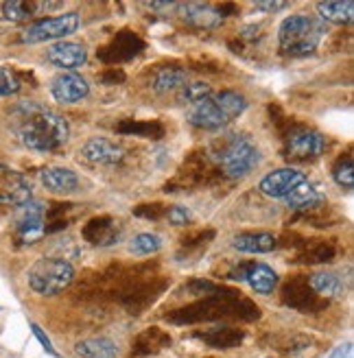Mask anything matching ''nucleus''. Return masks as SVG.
I'll return each mask as SVG.
<instances>
[{
  "instance_id": "obj_1",
  "label": "nucleus",
  "mask_w": 354,
  "mask_h": 358,
  "mask_svg": "<svg viewBox=\"0 0 354 358\" xmlns=\"http://www.w3.org/2000/svg\"><path fill=\"white\" fill-rule=\"evenodd\" d=\"M11 127L27 149L40 153L57 151L66 145L70 136L66 118L33 103H22L15 107L11 114Z\"/></svg>"
},
{
  "instance_id": "obj_2",
  "label": "nucleus",
  "mask_w": 354,
  "mask_h": 358,
  "mask_svg": "<svg viewBox=\"0 0 354 358\" xmlns=\"http://www.w3.org/2000/svg\"><path fill=\"white\" fill-rule=\"evenodd\" d=\"M280 48L285 55L302 57L320 46L324 38V24L309 15H289L278 31Z\"/></svg>"
},
{
  "instance_id": "obj_3",
  "label": "nucleus",
  "mask_w": 354,
  "mask_h": 358,
  "mask_svg": "<svg viewBox=\"0 0 354 358\" xmlns=\"http://www.w3.org/2000/svg\"><path fill=\"white\" fill-rule=\"evenodd\" d=\"M212 157L217 159L223 175H227L229 179H241L250 175L260 162L258 149L252 145V140L239 134H232L227 140H223L221 149L212 153Z\"/></svg>"
},
{
  "instance_id": "obj_4",
  "label": "nucleus",
  "mask_w": 354,
  "mask_h": 358,
  "mask_svg": "<svg viewBox=\"0 0 354 358\" xmlns=\"http://www.w3.org/2000/svg\"><path fill=\"white\" fill-rule=\"evenodd\" d=\"M29 286L44 297L66 291L75 280V268L64 258H42L29 268Z\"/></svg>"
},
{
  "instance_id": "obj_5",
  "label": "nucleus",
  "mask_w": 354,
  "mask_h": 358,
  "mask_svg": "<svg viewBox=\"0 0 354 358\" xmlns=\"http://www.w3.org/2000/svg\"><path fill=\"white\" fill-rule=\"evenodd\" d=\"M81 24V17L77 11H70L57 17H48V20L33 22L22 31V42L27 44H40V42H50V40H62L73 35Z\"/></svg>"
},
{
  "instance_id": "obj_6",
  "label": "nucleus",
  "mask_w": 354,
  "mask_h": 358,
  "mask_svg": "<svg viewBox=\"0 0 354 358\" xmlns=\"http://www.w3.org/2000/svg\"><path fill=\"white\" fill-rule=\"evenodd\" d=\"M326 149V138L313 129H295L287 136L285 155L295 162H311L317 159Z\"/></svg>"
},
{
  "instance_id": "obj_7",
  "label": "nucleus",
  "mask_w": 354,
  "mask_h": 358,
  "mask_svg": "<svg viewBox=\"0 0 354 358\" xmlns=\"http://www.w3.org/2000/svg\"><path fill=\"white\" fill-rule=\"evenodd\" d=\"M44 227H46V208L44 203H35L27 201L22 206H17L15 212V229L17 236L22 243H35L44 236Z\"/></svg>"
},
{
  "instance_id": "obj_8",
  "label": "nucleus",
  "mask_w": 354,
  "mask_h": 358,
  "mask_svg": "<svg viewBox=\"0 0 354 358\" xmlns=\"http://www.w3.org/2000/svg\"><path fill=\"white\" fill-rule=\"evenodd\" d=\"M31 184L29 179L5 164H0V206H22L31 201Z\"/></svg>"
},
{
  "instance_id": "obj_9",
  "label": "nucleus",
  "mask_w": 354,
  "mask_h": 358,
  "mask_svg": "<svg viewBox=\"0 0 354 358\" xmlns=\"http://www.w3.org/2000/svg\"><path fill=\"white\" fill-rule=\"evenodd\" d=\"M186 120L192 124V127L208 129V131L221 129L229 122V118L221 112V107L217 105L215 96H208L204 101L192 103L188 107V112H186Z\"/></svg>"
},
{
  "instance_id": "obj_10",
  "label": "nucleus",
  "mask_w": 354,
  "mask_h": 358,
  "mask_svg": "<svg viewBox=\"0 0 354 358\" xmlns=\"http://www.w3.org/2000/svg\"><path fill=\"white\" fill-rule=\"evenodd\" d=\"M143 48H145V42L140 40L136 33L122 31L108 46H103L99 50V59L105 62V64H120V62H127L134 55H138Z\"/></svg>"
},
{
  "instance_id": "obj_11",
  "label": "nucleus",
  "mask_w": 354,
  "mask_h": 358,
  "mask_svg": "<svg viewBox=\"0 0 354 358\" xmlns=\"http://www.w3.org/2000/svg\"><path fill=\"white\" fill-rule=\"evenodd\" d=\"M302 182H306V175L297 169H280V171H274L269 173L267 177H262L260 182V192L271 196V199H285V196L297 188Z\"/></svg>"
},
{
  "instance_id": "obj_12",
  "label": "nucleus",
  "mask_w": 354,
  "mask_h": 358,
  "mask_svg": "<svg viewBox=\"0 0 354 358\" xmlns=\"http://www.w3.org/2000/svg\"><path fill=\"white\" fill-rule=\"evenodd\" d=\"M50 92L55 96V101L64 105H73V103H81L90 94V85L77 73H64L50 81Z\"/></svg>"
},
{
  "instance_id": "obj_13",
  "label": "nucleus",
  "mask_w": 354,
  "mask_h": 358,
  "mask_svg": "<svg viewBox=\"0 0 354 358\" xmlns=\"http://www.w3.org/2000/svg\"><path fill=\"white\" fill-rule=\"evenodd\" d=\"M46 57L52 66H57L62 70H68V73H73V70L85 66L87 62V50L81 46V44H75V42H57L52 44L46 52Z\"/></svg>"
},
{
  "instance_id": "obj_14",
  "label": "nucleus",
  "mask_w": 354,
  "mask_h": 358,
  "mask_svg": "<svg viewBox=\"0 0 354 358\" xmlns=\"http://www.w3.org/2000/svg\"><path fill=\"white\" fill-rule=\"evenodd\" d=\"M81 155L90 164L112 166V164H118L120 159L125 157V151H122V147H118L116 142H112L108 138H94L81 149Z\"/></svg>"
},
{
  "instance_id": "obj_15",
  "label": "nucleus",
  "mask_w": 354,
  "mask_h": 358,
  "mask_svg": "<svg viewBox=\"0 0 354 358\" xmlns=\"http://www.w3.org/2000/svg\"><path fill=\"white\" fill-rule=\"evenodd\" d=\"M164 282H138L129 289H125V295H122V303L132 315L143 313L149 303L155 301V297L162 293Z\"/></svg>"
},
{
  "instance_id": "obj_16",
  "label": "nucleus",
  "mask_w": 354,
  "mask_h": 358,
  "mask_svg": "<svg viewBox=\"0 0 354 358\" xmlns=\"http://www.w3.org/2000/svg\"><path fill=\"white\" fill-rule=\"evenodd\" d=\"M282 301L287 303V306L295 308V310H302V313H309V310H315L324 306V303L317 299V295L313 293V289L309 286V280H293L289 282L285 289H282Z\"/></svg>"
},
{
  "instance_id": "obj_17",
  "label": "nucleus",
  "mask_w": 354,
  "mask_h": 358,
  "mask_svg": "<svg viewBox=\"0 0 354 358\" xmlns=\"http://www.w3.org/2000/svg\"><path fill=\"white\" fill-rule=\"evenodd\" d=\"M40 179L44 188L52 194H73L79 190V177L70 169H59V166L44 169L40 173Z\"/></svg>"
},
{
  "instance_id": "obj_18",
  "label": "nucleus",
  "mask_w": 354,
  "mask_h": 358,
  "mask_svg": "<svg viewBox=\"0 0 354 358\" xmlns=\"http://www.w3.org/2000/svg\"><path fill=\"white\" fill-rule=\"evenodd\" d=\"M83 238L92 245H114L120 238V227L118 221L110 219V217H99L87 221V225L83 227Z\"/></svg>"
},
{
  "instance_id": "obj_19",
  "label": "nucleus",
  "mask_w": 354,
  "mask_h": 358,
  "mask_svg": "<svg viewBox=\"0 0 354 358\" xmlns=\"http://www.w3.org/2000/svg\"><path fill=\"white\" fill-rule=\"evenodd\" d=\"M285 201L291 210H297V212H311V210H317L322 208V203L326 201L324 192L313 186L311 182H302L297 188H293L287 196Z\"/></svg>"
},
{
  "instance_id": "obj_20",
  "label": "nucleus",
  "mask_w": 354,
  "mask_h": 358,
  "mask_svg": "<svg viewBox=\"0 0 354 358\" xmlns=\"http://www.w3.org/2000/svg\"><path fill=\"white\" fill-rule=\"evenodd\" d=\"M252 286V289L260 295H269L276 291L278 286V273L269 264H262V262H250L247 264V271H245V280Z\"/></svg>"
},
{
  "instance_id": "obj_21",
  "label": "nucleus",
  "mask_w": 354,
  "mask_h": 358,
  "mask_svg": "<svg viewBox=\"0 0 354 358\" xmlns=\"http://www.w3.org/2000/svg\"><path fill=\"white\" fill-rule=\"evenodd\" d=\"M201 341L210 348H217V350H229V348H239L245 338V332L232 326H215V328H208L204 332L197 334Z\"/></svg>"
},
{
  "instance_id": "obj_22",
  "label": "nucleus",
  "mask_w": 354,
  "mask_h": 358,
  "mask_svg": "<svg viewBox=\"0 0 354 358\" xmlns=\"http://www.w3.org/2000/svg\"><path fill=\"white\" fill-rule=\"evenodd\" d=\"M75 352L81 358H116L120 350H118V343L108 336H92V338L79 341L75 345Z\"/></svg>"
},
{
  "instance_id": "obj_23",
  "label": "nucleus",
  "mask_w": 354,
  "mask_h": 358,
  "mask_svg": "<svg viewBox=\"0 0 354 358\" xmlns=\"http://www.w3.org/2000/svg\"><path fill=\"white\" fill-rule=\"evenodd\" d=\"M278 241L271 234L264 231H254V234H239L232 241V247L239 249L243 254H269L274 252Z\"/></svg>"
},
{
  "instance_id": "obj_24",
  "label": "nucleus",
  "mask_w": 354,
  "mask_h": 358,
  "mask_svg": "<svg viewBox=\"0 0 354 358\" xmlns=\"http://www.w3.org/2000/svg\"><path fill=\"white\" fill-rule=\"evenodd\" d=\"M180 7L184 9V20L197 29H215L221 22V15L210 5L188 3V5H180Z\"/></svg>"
},
{
  "instance_id": "obj_25",
  "label": "nucleus",
  "mask_w": 354,
  "mask_h": 358,
  "mask_svg": "<svg viewBox=\"0 0 354 358\" xmlns=\"http://www.w3.org/2000/svg\"><path fill=\"white\" fill-rule=\"evenodd\" d=\"M186 70L184 68H177V66H164L155 73L153 81H151V87L155 92L160 94H167V92H173V90H182L188 81H186Z\"/></svg>"
},
{
  "instance_id": "obj_26",
  "label": "nucleus",
  "mask_w": 354,
  "mask_h": 358,
  "mask_svg": "<svg viewBox=\"0 0 354 358\" xmlns=\"http://www.w3.org/2000/svg\"><path fill=\"white\" fill-rule=\"evenodd\" d=\"M169 345H171V336L160 328H149L143 334H138V338L134 341V350L138 354H143V356L157 354V352L169 348Z\"/></svg>"
},
{
  "instance_id": "obj_27",
  "label": "nucleus",
  "mask_w": 354,
  "mask_h": 358,
  "mask_svg": "<svg viewBox=\"0 0 354 358\" xmlns=\"http://www.w3.org/2000/svg\"><path fill=\"white\" fill-rule=\"evenodd\" d=\"M317 11L324 17L326 22L332 24H348L352 22V15H354V3L352 0H326V3H317Z\"/></svg>"
},
{
  "instance_id": "obj_28",
  "label": "nucleus",
  "mask_w": 354,
  "mask_h": 358,
  "mask_svg": "<svg viewBox=\"0 0 354 358\" xmlns=\"http://www.w3.org/2000/svg\"><path fill=\"white\" fill-rule=\"evenodd\" d=\"M309 286L315 295H322L326 299L330 297H341L344 295V282L337 273H315L309 280Z\"/></svg>"
},
{
  "instance_id": "obj_29",
  "label": "nucleus",
  "mask_w": 354,
  "mask_h": 358,
  "mask_svg": "<svg viewBox=\"0 0 354 358\" xmlns=\"http://www.w3.org/2000/svg\"><path fill=\"white\" fill-rule=\"evenodd\" d=\"M118 134H125V136H143V138H162L164 136V127L160 122L155 120H122L118 127H116Z\"/></svg>"
},
{
  "instance_id": "obj_30",
  "label": "nucleus",
  "mask_w": 354,
  "mask_h": 358,
  "mask_svg": "<svg viewBox=\"0 0 354 358\" xmlns=\"http://www.w3.org/2000/svg\"><path fill=\"white\" fill-rule=\"evenodd\" d=\"M40 13V3H27V0H9L3 5V15L11 22H27L29 17Z\"/></svg>"
},
{
  "instance_id": "obj_31",
  "label": "nucleus",
  "mask_w": 354,
  "mask_h": 358,
  "mask_svg": "<svg viewBox=\"0 0 354 358\" xmlns=\"http://www.w3.org/2000/svg\"><path fill=\"white\" fill-rule=\"evenodd\" d=\"M215 101H217V105L221 107V112L232 120V118H236V116H241L245 110H247V101H245V96H241L239 92H232V90H225V92H219L217 96H215Z\"/></svg>"
},
{
  "instance_id": "obj_32",
  "label": "nucleus",
  "mask_w": 354,
  "mask_h": 358,
  "mask_svg": "<svg viewBox=\"0 0 354 358\" xmlns=\"http://www.w3.org/2000/svg\"><path fill=\"white\" fill-rule=\"evenodd\" d=\"M334 254L337 252H334V247L330 243H313L299 254V258L306 264H324V262H330Z\"/></svg>"
},
{
  "instance_id": "obj_33",
  "label": "nucleus",
  "mask_w": 354,
  "mask_h": 358,
  "mask_svg": "<svg viewBox=\"0 0 354 358\" xmlns=\"http://www.w3.org/2000/svg\"><path fill=\"white\" fill-rule=\"evenodd\" d=\"M162 247V238L157 234H138L132 243V252L136 256H151L157 254Z\"/></svg>"
},
{
  "instance_id": "obj_34",
  "label": "nucleus",
  "mask_w": 354,
  "mask_h": 358,
  "mask_svg": "<svg viewBox=\"0 0 354 358\" xmlns=\"http://www.w3.org/2000/svg\"><path fill=\"white\" fill-rule=\"evenodd\" d=\"M208 96H212V90H210V85L204 83V81L186 83V85L182 87V92H180V101H182V103H188V105L197 103V101H204V99H208Z\"/></svg>"
},
{
  "instance_id": "obj_35",
  "label": "nucleus",
  "mask_w": 354,
  "mask_h": 358,
  "mask_svg": "<svg viewBox=\"0 0 354 358\" xmlns=\"http://www.w3.org/2000/svg\"><path fill=\"white\" fill-rule=\"evenodd\" d=\"M332 177H334V182L344 188L354 186V169H352V155L350 153L346 157H339V162L332 169Z\"/></svg>"
},
{
  "instance_id": "obj_36",
  "label": "nucleus",
  "mask_w": 354,
  "mask_h": 358,
  "mask_svg": "<svg viewBox=\"0 0 354 358\" xmlns=\"http://www.w3.org/2000/svg\"><path fill=\"white\" fill-rule=\"evenodd\" d=\"M20 77H17L13 70L9 68H0V96H11L20 92Z\"/></svg>"
},
{
  "instance_id": "obj_37",
  "label": "nucleus",
  "mask_w": 354,
  "mask_h": 358,
  "mask_svg": "<svg viewBox=\"0 0 354 358\" xmlns=\"http://www.w3.org/2000/svg\"><path fill=\"white\" fill-rule=\"evenodd\" d=\"M223 289V286H217V284H212V282H204V280H197V282H190L184 286V291L188 295H194V297H212V295H217L219 291Z\"/></svg>"
},
{
  "instance_id": "obj_38",
  "label": "nucleus",
  "mask_w": 354,
  "mask_h": 358,
  "mask_svg": "<svg viewBox=\"0 0 354 358\" xmlns=\"http://www.w3.org/2000/svg\"><path fill=\"white\" fill-rule=\"evenodd\" d=\"M190 210L188 208H184V206H173V208H169L167 210V219L173 223V225H186L188 221H190Z\"/></svg>"
},
{
  "instance_id": "obj_39",
  "label": "nucleus",
  "mask_w": 354,
  "mask_h": 358,
  "mask_svg": "<svg viewBox=\"0 0 354 358\" xmlns=\"http://www.w3.org/2000/svg\"><path fill=\"white\" fill-rule=\"evenodd\" d=\"M210 238H215V231L212 229H206V231H194V234H188V236H184V247H201V245H206Z\"/></svg>"
},
{
  "instance_id": "obj_40",
  "label": "nucleus",
  "mask_w": 354,
  "mask_h": 358,
  "mask_svg": "<svg viewBox=\"0 0 354 358\" xmlns=\"http://www.w3.org/2000/svg\"><path fill=\"white\" fill-rule=\"evenodd\" d=\"M138 217H147V219H160L167 214V208L162 203H147V206H140L136 210Z\"/></svg>"
},
{
  "instance_id": "obj_41",
  "label": "nucleus",
  "mask_w": 354,
  "mask_h": 358,
  "mask_svg": "<svg viewBox=\"0 0 354 358\" xmlns=\"http://www.w3.org/2000/svg\"><path fill=\"white\" fill-rule=\"evenodd\" d=\"M31 330H33V334H35V338H38V341L42 343V348L50 354V356H57V350L52 348V343H50V338L42 332V328L38 326V324H31Z\"/></svg>"
},
{
  "instance_id": "obj_42",
  "label": "nucleus",
  "mask_w": 354,
  "mask_h": 358,
  "mask_svg": "<svg viewBox=\"0 0 354 358\" xmlns=\"http://www.w3.org/2000/svg\"><path fill=\"white\" fill-rule=\"evenodd\" d=\"M101 81L103 83H120V81H125V73H122V70H116V68H110L108 73H103Z\"/></svg>"
},
{
  "instance_id": "obj_43",
  "label": "nucleus",
  "mask_w": 354,
  "mask_h": 358,
  "mask_svg": "<svg viewBox=\"0 0 354 358\" xmlns=\"http://www.w3.org/2000/svg\"><path fill=\"white\" fill-rule=\"evenodd\" d=\"M282 7H287V3H256V9L258 11H276V9H282Z\"/></svg>"
}]
</instances>
